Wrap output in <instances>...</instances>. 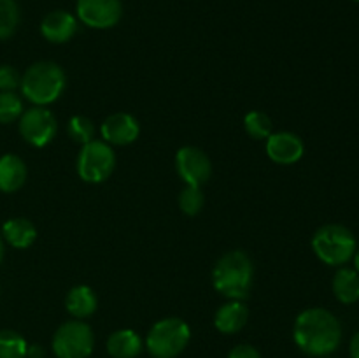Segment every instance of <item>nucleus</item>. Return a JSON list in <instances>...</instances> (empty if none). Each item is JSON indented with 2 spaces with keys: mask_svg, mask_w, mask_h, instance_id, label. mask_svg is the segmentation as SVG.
Wrapping results in <instances>:
<instances>
[{
  "mask_svg": "<svg viewBox=\"0 0 359 358\" xmlns=\"http://www.w3.org/2000/svg\"><path fill=\"white\" fill-rule=\"evenodd\" d=\"M28 344L14 330H0V358H27Z\"/></svg>",
  "mask_w": 359,
  "mask_h": 358,
  "instance_id": "20",
  "label": "nucleus"
},
{
  "mask_svg": "<svg viewBox=\"0 0 359 358\" xmlns=\"http://www.w3.org/2000/svg\"><path fill=\"white\" fill-rule=\"evenodd\" d=\"M77 16L86 27L111 28L123 16L121 0H77Z\"/></svg>",
  "mask_w": 359,
  "mask_h": 358,
  "instance_id": "9",
  "label": "nucleus"
},
{
  "mask_svg": "<svg viewBox=\"0 0 359 358\" xmlns=\"http://www.w3.org/2000/svg\"><path fill=\"white\" fill-rule=\"evenodd\" d=\"M67 311L77 319L88 318L97 311V295L86 284L72 288L70 293L67 295Z\"/></svg>",
  "mask_w": 359,
  "mask_h": 358,
  "instance_id": "18",
  "label": "nucleus"
},
{
  "mask_svg": "<svg viewBox=\"0 0 359 358\" xmlns=\"http://www.w3.org/2000/svg\"><path fill=\"white\" fill-rule=\"evenodd\" d=\"M248 318V305L242 300H231L217 309L216 316H214V325L221 333H235L244 329Z\"/></svg>",
  "mask_w": 359,
  "mask_h": 358,
  "instance_id": "14",
  "label": "nucleus"
},
{
  "mask_svg": "<svg viewBox=\"0 0 359 358\" xmlns=\"http://www.w3.org/2000/svg\"><path fill=\"white\" fill-rule=\"evenodd\" d=\"M116 154L105 140H90L84 144L77 158V172L86 183H102L112 174Z\"/></svg>",
  "mask_w": 359,
  "mask_h": 358,
  "instance_id": "7",
  "label": "nucleus"
},
{
  "mask_svg": "<svg viewBox=\"0 0 359 358\" xmlns=\"http://www.w3.org/2000/svg\"><path fill=\"white\" fill-rule=\"evenodd\" d=\"M323 358H328V357H323Z\"/></svg>",
  "mask_w": 359,
  "mask_h": 358,
  "instance_id": "33",
  "label": "nucleus"
},
{
  "mask_svg": "<svg viewBox=\"0 0 359 358\" xmlns=\"http://www.w3.org/2000/svg\"><path fill=\"white\" fill-rule=\"evenodd\" d=\"M21 84V76L14 67L0 65V91H14Z\"/></svg>",
  "mask_w": 359,
  "mask_h": 358,
  "instance_id": "26",
  "label": "nucleus"
},
{
  "mask_svg": "<svg viewBox=\"0 0 359 358\" xmlns=\"http://www.w3.org/2000/svg\"><path fill=\"white\" fill-rule=\"evenodd\" d=\"M312 248L318 258L326 265H344L358 249L356 237L344 225H325L312 237Z\"/></svg>",
  "mask_w": 359,
  "mask_h": 358,
  "instance_id": "4",
  "label": "nucleus"
},
{
  "mask_svg": "<svg viewBox=\"0 0 359 358\" xmlns=\"http://www.w3.org/2000/svg\"><path fill=\"white\" fill-rule=\"evenodd\" d=\"M349 353H351V358H359V332L354 333V337L351 339Z\"/></svg>",
  "mask_w": 359,
  "mask_h": 358,
  "instance_id": "28",
  "label": "nucleus"
},
{
  "mask_svg": "<svg viewBox=\"0 0 359 358\" xmlns=\"http://www.w3.org/2000/svg\"><path fill=\"white\" fill-rule=\"evenodd\" d=\"M93 346V330L81 319L63 323L53 337V351L58 358H88Z\"/></svg>",
  "mask_w": 359,
  "mask_h": 358,
  "instance_id": "6",
  "label": "nucleus"
},
{
  "mask_svg": "<svg viewBox=\"0 0 359 358\" xmlns=\"http://www.w3.org/2000/svg\"><path fill=\"white\" fill-rule=\"evenodd\" d=\"M23 114V102L14 91H0V123H11Z\"/></svg>",
  "mask_w": 359,
  "mask_h": 358,
  "instance_id": "23",
  "label": "nucleus"
},
{
  "mask_svg": "<svg viewBox=\"0 0 359 358\" xmlns=\"http://www.w3.org/2000/svg\"><path fill=\"white\" fill-rule=\"evenodd\" d=\"M65 72L58 63L37 62L25 72L21 77V91L25 98L35 105H48L58 100L60 95L65 90Z\"/></svg>",
  "mask_w": 359,
  "mask_h": 358,
  "instance_id": "3",
  "label": "nucleus"
},
{
  "mask_svg": "<svg viewBox=\"0 0 359 358\" xmlns=\"http://www.w3.org/2000/svg\"><path fill=\"white\" fill-rule=\"evenodd\" d=\"M27 167L25 161L16 154L0 157V192L13 193L25 185Z\"/></svg>",
  "mask_w": 359,
  "mask_h": 358,
  "instance_id": "15",
  "label": "nucleus"
},
{
  "mask_svg": "<svg viewBox=\"0 0 359 358\" xmlns=\"http://www.w3.org/2000/svg\"><path fill=\"white\" fill-rule=\"evenodd\" d=\"M20 133L32 146H46L56 133L55 116H53L51 111L42 107V105L27 109L20 116Z\"/></svg>",
  "mask_w": 359,
  "mask_h": 358,
  "instance_id": "8",
  "label": "nucleus"
},
{
  "mask_svg": "<svg viewBox=\"0 0 359 358\" xmlns=\"http://www.w3.org/2000/svg\"><path fill=\"white\" fill-rule=\"evenodd\" d=\"M228 358H262L259 351L255 346H249V344H238L233 350L230 351Z\"/></svg>",
  "mask_w": 359,
  "mask_h": 358,
  "instance_id": "27",
  "label": "nucleus"
},
{
  "mask_svg": "<svg viewBox=\"0 0 359 358\" xmlns=\"http://www.w3.org/2000/svg\"><path fill=\"white\" fill-rule=\"evenodd\" d=\"M41 32L49 42L62 44L70 41L77 32V20L65 11H53L42 20Z\"/></svg>",
  "mask_w": 359,
  "mask_h": 358,
  "instance_id": "13",
  "label": "nucleus"
},
{
  "mask_svg": "<svg viewBox=\"0 0 359 358\" xmlns=\"http://www.w3.org/2000/svg\"><path fill=\"white\" fill-rule=\"evenodd\" d=\"M2 235L13 248L25 249L32 246L37 237L34 223L27 218H13L7 220L2 227Z\"/></svg>",
  "mask_w": 359,
  "mask_h": 358,
  "instance_id": "16",
  "label": "nucleus"
},
{
  "mask_svg": "<svg viewBox=\"0 0 359 358\" xmlns=\"http://www.w3.org/2000/svg\"><path fill=\"white\" fill-rule=\"evenodd\" d=\"M252 274L251 258L244 251H230L221 256L214 267V288L231 300H244L251 290Z\"/></svg>",
  "mask_w": 359,
  "mask_h": 358,
  "instance_id": "2",
  "label": "nucleus"
},
{
  "mask_svg": "<svg viewBox=\"0 0 359 358\" xmlns=\"http://www.w3.org/2000/svg\"><path fill=\"white\" fill-rule=\"evenodd\" d=\"M191 330L182 319L165 318L154 323L146 339V346L154 358H175L188 346Z\"/></svg>",
  "mask_w": 359,
  "mask_h": 358,
  "instance_id": "5",
  "label": "nucleus"
},
{
  "mask_svg": "<svg viewBox=\"0 0 359 358\" xmlns=\"http://www.w3.org/2000/svg\"><path fill=\"white\" fill-rule=\"evenodd\" d=\"M69 135L79 144H88L95 137V126L86 116H74L69 121Z\"/></svg>",
  "mask_w": 359,
  "mask_h": 358,
  "instance_id": "24",
  "label": "nucleus"
},
{
  "mask_svg": "<svg viewBox=\"0 0 359 358\" xmlns=\"http://www.w3.org/2000/svg\"><path fill=\"white\" fill-rule=\"evenodd\" d=\"M244 126L252 139H269L272 133V119L262 111H251L245 114Z\"/></svg>",
  "mask_w": 359,
  "mask_h": 358,
  "instance_id": "22",
  "label": "nucleus"
},
{
  "mask_svg": "<svg viewBox=\"0 0 359 358\" xmlns=\"http://www.w3.org/2000/svg\"><path fill=\"white\" fill-rule=\"evenodd\" d=\"M297 346L309 357L323 358L337 350L342 343V326L328 309L311 307L300 312L293 326Z\"/></svg>",
  "mask_w": 359,
  "mask_h": 358,
  "instance_id": "1",
  "label": "nucleus"
},
{
  "mask_svg": "<svg viewBox=\"0 0 359 358\" xmlns=\"http://www.w3.org/2000/svg\"><path fill=\"white\" fill-rule=\"evenodd\" d=\"M175 164H177L179 175L191 186H202L212 172L209 157L195 146L181 147L175 157Z\"/></svg>",
  "mask_w": 359,
  "mask_h": 358,
  "instance_id": "10",
  "label": "nucleus"
},
{
  "mask_svg": "<svg viewBox=\"0 0 359 358\" xmlns=\"http://www.w3.org/2000/svg\"><path fill=\"white\" fill-rule=\"evenodd\" d=\"M203 202H205V197H203L202 188L200 186H191L188 185L182 190L181 197H179V204H181V209L184 211L189 216H195L202 211Z\"/></svg>",
  "mask_w": 359,
  "mask_h": 358,
  "instance_id": "25",
  "label": "nucleus"
},
{
  "mask_svg": "<svg viewBox=\"0 0 359 358\" xmlns=\"http://www.w3.org/2000/svg\"><path fill=\"white\" fill-rule=\"evenodd\" d=\"M305 146L297 133L276 132L266 139V153L276 164L291 165L297 164L304 157Z\"/></svg>",
  "mask_w": 359,
  "mask_h": 358,
  "instance_id": "11",
  "label": "nucleus"
},
{
  "mask_svg": "<svg viewBox=\"0 0 359 358\" xmlns=\"http://www.w3.org/2000/svg\"><path fill=\"white\" fill-rule=\"evenodd\" d=\"M44 357V350L41 346H30L27 351V358H42Z\"/></svg>",
  "mask_w": 359,
  "mask_h": 358,
  "instance_id": "29",
  "label": "nucleus"
},
{
  "mask_svg": "<svg viewBox=\"0 0 359 358\" xmlns=\"http://www.w3.org/2000/svg\"><path fill=\"white\" fill-rule=\"evenodd\" d=\"M333 293L342 304H354L359 300V274L349 267L337 270L333 277Z\"/></svg>",
  "mask_w": 359,
  "mask_h": 358,
  "instance_id": "19",
  "label": "nucleus"
},
{
  "mask_svg": "<svg viewBox=\"0 0 359 358\" xmlns=\"http://www.w3.org/2000/svg\"><path fill=\"white\" fill-rule=\"evenodd\" d=\"M107 351L112 358H137L142 351V339L133 330H118L109 337Z\"/></svg>",
  "mask_w": 359,
  "mask_h": 358,
  "instance_id": "17",
  "label": "nucleus"
},
{
  "mask_svg": "<svg viewBox=\"0 0 359 358\" xmlns=\"http://www.w3.org/2000/svg\"><path fill=\"white\" fill-rule=\"evenodd\" d=\"M20 25V7L14 0H0V41L11 37Z\"/></svg>",
  "mask_w": 359,
  "mask_h": 358,
  "instance_id": "21",
  "label": "nucleus"
},
{
  "mask_svg": "<svg viewBox=\"0 0 359 358\" xmlns=\"http://www.w3.org/2000/svg\"><path fill=\"white\" fill-rule=\"evenodd\" d=\"M354 270L359 274V249H356V253H354Z\"/></svg>",
  "mask_w": 359,
  "mask_h": 358,
  "instance_id": "30",
  "label": "nucleus"
},
{
  "mask_svg": "<svg viewBox=\"0 0 359 358\" xmlns=\"http://www.w3.org/2000/svg\"><path fill=\"white\" fill-rule=\"evenodd\" d=\"M4 260V241H2V235H0V263Z\"/></svg>",
  "mask_w": 359,
  "mask_h": 358,
  "instance_id": "31",
  "label": "nucleus"
},
{
  "mask_svg": "<svg viewBox=\"0 0 359 358\" xmlns=\"http://www.w3.org/2000/svg\"><path fill=\"white\" fill-rule=\"evenodd\" d=\"M354 2H359V0H354Z\"/></svg>",
  "mask_w": 359,
  "mask_h": 358,
  "instance_id": "32",
  "label": "nucleus"
},
{
  "mask_svg": "<svg viewBox=\"0 0 359 358\" xmlns=\"http://www.w3.org/2000/svg\"><path fill=\"white\" fill-rule=\"evenodd\" d=\"M139 132L140 128L137 119L126 112H116L102 123V135L105 142L116 144V146L132 144L139 137Z\"/></svg>",
  "mask_w": 359,
  "mask_h": 358,
  "instance_id": "12",
  "label": "nucleus"
}]
</instances>
